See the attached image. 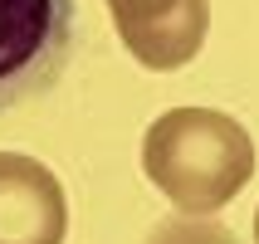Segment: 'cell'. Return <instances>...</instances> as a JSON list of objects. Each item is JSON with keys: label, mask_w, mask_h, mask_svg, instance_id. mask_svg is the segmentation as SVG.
<instances>
[{"label": "cell", "mask_w": 259, "mask_h": 244, "mask_svg": "<svg viewBox=\"0 0 259 244\" xmlns=\"http://www.w3.org/2000/svg\"><path fill=\"white\" fill-rule=\"evenodd\" d=\"M147 181L191 215L230 205L254 176V137L220 108H171L142 137Z\"/></svg>", "instance_id": "1"}, {"label": "cell", "mask_w": 259, "mask_h": 244, "mask_svg": "<svg viewBox=\"0 0 259 244\" xmlns=\"http://www.w3.org/2000/svg\"><path fill=\"white\" fill-rule=\"evenodd\" d=\"M78 0H0V113L34 98L69 69Z\"/></svg>", "instance_id": "2"}, {"label": "cell", "mask_w": 259, "mask_h": 244, "mask_svg": "<svg viewBox=\"0 0 259 244\" xmlns=\"http://www.w3.org/2000/svg\"><path fill=\"white\" fill-rule=\"evenodd\" d=\"M127 54L142 69H181L201 54L210 0H108Z\"/></svg>", "instance_id": "3"}, {"label": "cell", "mask_w": 259, "mask_h": 244, "mask_svg": "<svg viewBox=\"0 0 259 244\" xmlns=\"http://www.w3.org/2000/svg\"><path fill=\"white\" fill-rule=\"evenodd\" d=\"M69 201L59 176L25 152H0V244H64Z\"/></svg>", "instance_id": "4"}, {"label": "cell", "mask_w": 259, "mask_h": 244, "mask_svg": "<svg viewBox=\"0 0 259 244\" xmlns=\"http://www.w3.org/2000/svg\"><path fill=\"white\" fill-rule=\"evenodd\" d=\"M147 244H240V239H235L225 225H210V220L191 215V210H176L171 220L152 225Z\"/></svg>", "instance_id": "5"}, {"label": "cell", "mask_w": 259, "mask_h": 244, "mask_svg": "<svg viewBox=\"0 0 259 244\" xmlns=\"http://www.w3.org/2000/svg\"><path fill=\"white\" fill-rule=\"evenodd\" d=\"M254 239H259V210H254Z\"/></svg>", "instance_id": "6"}]
</instances>
